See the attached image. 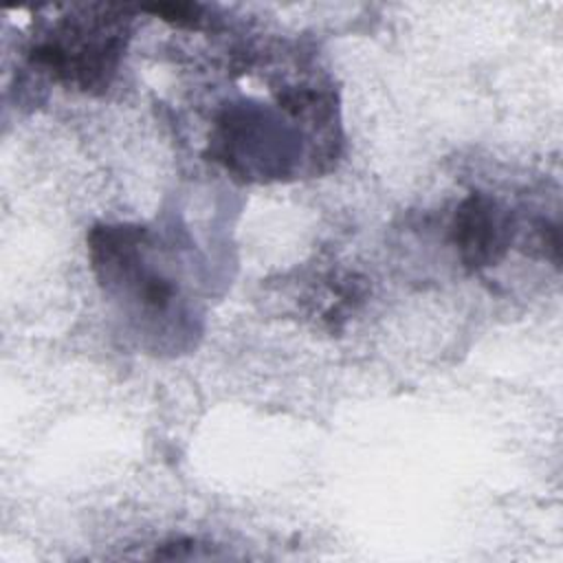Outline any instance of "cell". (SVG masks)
Segmentation results:
<instances>
[{"instance_id":"cell-1","label":"cell","mask_w":563,"mask_h":563,"mask_svg":"<svg viewBox=\"0 0 563 563\" xmlns=\"http://www.w3.org/2000/svg\"><path fill=\"white\" fill-rule=\"evenodd\" d=\"M125 7H77L33 44L31 64L81 92H103L119 70L130 35Z\"/></svg>"},{"instance_id":"cell-2","label":"cell","mask_w":563,"mask_h":563,"mask_svg":"<svg viewBox=\"0 0 563 563\" xmlns=\"http://www.w3.org/2000/svg\"><path fill=\"white\" fill-rule=\"evenodd\" d=\"M515 235L512 218L486 194L466 196L451 222V242L468 271L495 266Z\"/></svg>"}]
</instances>
